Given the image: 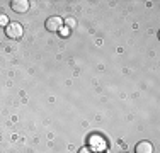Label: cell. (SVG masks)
<instances>
[{
  "label": "cell",
  "instance_id": "1",
  "mask_svg": "<svg viewBox=\"0 0 160 153\" xmlns=\"http://www.w3.org/2000/svg\"><path fill=\"white\" fill-rule=\"evenodd\" d=\"M5 34H7V37H10V39H19V37H22L24 31H22L21 24H17V22H10V24L5 27Z\"/></svg>",
  "mask_w": 160,
  "mask_h": 153
},
{
  "label": "cell",
  "instance_id": "2",
  "mask_svg": "<svg viewBox=\"0 0 160 153\" xmlns=\"http://www.w3.org/2000/svg\"><path fill=\"white\" fill-rule=\"evenodd\" d=\"M44 27H46V31H49V32H58V31L62 29V19L60 17H48Z\"/></svg>",
  "mask_w": 160,
  "mask_h": 153
},
{
  "label": "cell",
  "instance_id": "3",
  "mask_svg": "<svg viewBox=\"0 0 160 153\" xmlns=\"http://www.w3.org/2000/svg\"><path fill=\"white\" fill-rule=\"evenodd\" d=\"M10 9L17 14H24L29 10V2L28 0H14V2L10 3Z\"/></svg>",
  "mask_w": 160,
  "mask_h": 153
},
{
  "label": "cell",
  "instance_id": "4",
  "mask_svg": "<svg viewBox=\"0 0 160 153\" xmlns=\"http://www.w3.org/2000/svg\"><path fill=\"white\" fill-rule=\"evenodd\" d=\"M135 153H153V146L150 141H140L135 146Z\"/></svg>",
  "mask_w": 160,
  "mask_h": 153
},
{
  "label": "cell",
  "instance_id": "5",
  "mask_svg": "<svg viewBox=\"0 0 160 153\" xmlns=\"http://www.w3.org/2000/svg\"><path fill=\"white\" fill-rule=\"evenodd\" d=\"M0 26H9V19H7V15H3V14H0Z\"/></svg>",
  "mask_w": 160,
  "mask_h": 153
},
{
  "label": "cell",
  "instance_id": "6",
  "mask_svg": "<svg viewBox=\"0 0 160 153\" xmlns=\"http://www.w3.org/2000/svg\"><path fill=\"white\" fill-rule=\"evenodd\" d=\"M60 34H62V36H68V34H70V27H62L60 29Z\"/></svg>",
  "mask_w": 160,
  "mask_h": 153
},
{
  "label": "cell",
  "instance_id": "7",
  "mask_svg": "<svg viewBox=\"0 0 160 153\" xmlns=\"http://www.w3.org/2000/svg\"><path fill=\"white\" fill-rule=\"evenodd\" d=\"M78 153H96V151H94L92 148H82V150H80Z\"/></svg>",
  "mask_w": 160,
  "mask_h": 153
},
{
  "label": "cell",
  "instance_id": "8",
  "mask_svg": "<svg viewBox=\"0 0 160 153\" xmlns=\"http://www.w3.org/2000/svg\"><path fill=\"white\" fill-rule=\"evenodd\" d=\"M68 24H70V26H75V21H73V19H70V21L67 19V26H68Z\"/></svg>",
  "mask_w": 160,
  "mask_h": 153
},
{
  "label": "cell",
  "instance_id": "9",
  "mask_svg": "<svg viewBox=\"0 0 160 153\" xmlns=\"http://www.w3.org/2000/svg\"><path fill=\"white\" fill-rule=\"evenodd\" d=\"M123 153H124V151H123Z\"/></svg>",
  "mask_w": 160,
  "mask_h": 153
}]
</instances>
